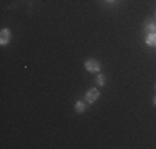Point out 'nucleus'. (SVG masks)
Here are the masks:
<instances>
[{
    "label": "nucleus",
    "instance_id": "obj_5",
    "mask_svg": "<svg viewBox=\"0 0 156 149\" xmlns=\"http://www.w3.org/2000/svg\"><path fill=\"white\" fill-rule=\"evenodd\" d=\"M85 108H87V106H85V103H83V101H78V103L75 104V111H76V113H83Z\"/></svg>",
    "mask_w": 156,
    "mask_h": 149
},
{
    "label": "nucleus",
    "instance_id": "obj_1",
    "mask_svg": "<svg viewBox=\"0 0 156 149\" xmlns=\"http://www.w3.org/2000/svg\"><path fill=\"white\" fill-rule=\"evenodd\" d=\"M100 68H101V65H100L98 60H87L85 61V70L87 71H100Z\"/></svg>",
    "mask_w": 156,
    "mask_h": 149
},
{
    "label": "nucleus",
    "instance_id": "obj_7",
    "mask_svg": "<svg viewBox=\"0 0 156 149\" xmlns=\"http://www.w3.org/2000/svg\"><path fill=\"white\" fill-rule=\"evenodd\" d=\"M148 30H150V33H151V32H156L154 23H151V22H150V23H148Z\"/></svg>",
    "mask_w": 156,
    "mask_h": 149
},
{
    "label": "nucleus",
    "instance_id": "obj_9",
    "mask_svg": "<svg viewBox=\"0 0 156 149\" xmlns=\"http://www.w3.org/2000/svg\"><path fill=\"white\" fill-rule=\"evenodd\" d=\"M106 2H115V0H106Z\"/></svg>",
    "mask_w": 156,
    "mask_h": 149
},
{
    "label": "nucleus",
    "instance_id": "obj_2",
    "mask_svg": "<svg viewBox=\"0 0 156 149\" xmlns=\"http://www.w3.org/2000/svg\"><path fill=\"white\" fill-rule=\"evenodd\" d=\"M98 96H100L98 89H96V88H91V89H88V91H87L85 98H87V101H88V103H95L96 99H98Z\"/></svg>",
    "mask_w": 156,
    "mask_h": 149
},
{
    "label": "nucleus",
    "instance_id": "obj_6",
    "mask_svg": "<svg viewBox=\"0 0 156 149\" xmlns=\"http://www.w3.org/2000/svg\"><path fill=\"white\" fill-rule=\"evenodd\" d=\"M96 83H98L100 86H103V85L106 83V78H105V74H100V76L96 78Z\"/></svg>",
    "mask_w": 156,
    "mask_h": 149
},
{
    "label": "nucleus",
    "instance_id": "obj_3",
    "mask_svg": "<svg viewBox=\"0 0 156 149\" xmlns=\"http://www.w3.org/2000/svg\"><path fill=\"white\" fill-rule=\"evenodd\" d=\"M9 42H10V30L3 28L2 32H0V43H2V45H7Z\"/></svg>",
    "mask_w": 156,
    "mask_h": 149
},
{
    "label": "nucleus",
    "instance_id": "obj_8",
    "mask_svg": "<svg viewBox=\"0 0 156 149\" xmlns=\"http://www.w3.org/2000/svg\"><path fill=\"white\" fill-rule=\"evenodd\" d=\"M153 104H154V106H156V96H154V98H153Z\"/></svg>",
    "mask_w": 156,
    "mask_h": 149
},
{
    "label": "nucleus",
    "instance_id": "obj_4",
    "mask_svg": "<svg viewBox=\"0 0 156 149\" xmlns=\"http://www.w3.org/2000/svg\"><path fill=\"white\" fill-rule=\"evenodd\" d=\"M146 45H150V47H156V32H151L150 35L146 36Z\"/></svg>",
    "mask_w": 156,
    "mask_h": 149
}]
</instances>
